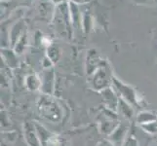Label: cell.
Returning <instances> with one entry per match:
<instances>
[{
  "mask_svg": "<svg viewBox=\"0 0 157 146\" xmlns=\"http://www.w3.org/2000/svg\"><path fill=\"white\" fill-rule=\"evenodd\" d=\"M37 110L39 114L51 123L62 121L63 111L59 101L50 95H41L37 100Z\"/></svg>",
  "mask_w": 157,
  "mask_h": 146,
  "instance_id": "6da1fadb",
  "label": "cell"
},
{
  "mask_svg": "<svg viewBox=\"0 0 157 146\" xmlns=\"http://www.w3.org/2000/svg\"><path fill=\"white\" fill-rule=\"evenodd\" d=\"M112 72L108 64L104 62V63L96 70V71L89 76V85L92 90L96 92H101L108 87L112 86Z\"/></svg>",
  "mask_w": 157,
  "mask_h": 146,
  "instance_id": "7a4b0ae2",
  "label": "cell"
},
{
  "mask_svg": "<svg viewBox=\"0 0 157 146\" xmlns=\"http://www.w3.org/2000/svg\"><path fill=\"white\" fill-rule=\"evenodd\" d=\"M112 87L116 91L117 95L121 99L125 100L129 104H131L133 107L140 106V99L136 90L130 85L123 83L122 81L117 79L116 77H113L112 80Z\"/></svg>",
  "mask_w": 157,
  "mask_h": 146,
  "instance_id": "3957f363",
  "label": "cell"
},
{
  "mask_svg": "<svg viewBox=\"0 0 157 146\" xmlns=\"http://www.w3.org/2000/svg\"><path fill=\"white\" fill-rule=\"evenodd\" d=\"M98 122H99V129L101 133L106 134L108 137L110 136L112 132L120 124V120H119L117 112L112 111L106 107L104 109V111L101 112Z\"/></svg>",
  "mask_w": 157,
  "mask_h": 146,
  "instance_id": "277c9868",
  "label": "cell"
},
{
  "mask_svg": "<svg viewBox=\"0 0 157 146\" xmlns=\"http://www.w3.org/2000/svg\"><path fill=\"white\" fill-rule=\"evenodd\" d=\"M34 125L37 133H38L41 146H59V138L55 133L48 131L44 126L38 122H34Z\"/></svg>",
  "mask_w": 157,
  "mask_h": 146,
  "instance_id": "5b68a950",
  "label": "cell"
},
{
  "mask_svg": "<svg viewBox=\"0 0 157 146\" xmlns=\"http://www.w3.org/2000/svg\"><path fill=\"white\" fill-rule=\"evenodd\" d=\"M41 89L43 95H53L55 91V73L53 68L44 69L41 74Z\"/></svg>",
  "mask_w": 157,
  "mask_h": 146,
  "instance_id": "8992f818",
  "label": "cell"
},
{
  "mask_svg": "<svg viewBox=\"0 0 157 146\" xmlns=\"http://www.w3.org/2000/svg\"><path fill=\"white\" fill-rule=\"evenodd\" d=\"M100 95L102 99V101H104L105 106L108 108V109L116 112L120 97L117 95L114 88H113L112 86L111 87H108L105 90H102L101 92H100Z\"/></svg>",
  "mask_w": 157,
  "mask_h": 146,
  "instance_id": "52a82bcc",
  "label": "cell"
},
{
  "mask_svg": "<svg viewBox=\"0 0 157 146\" xmlns=\"http://www.w3.org/2000/svg\"><path fill=\"white\" fill-rule=\"evenodd\" d=\"M24 137L28 146H41L34 122H26L24 125Z\"/></svg>",
  "mask_w": 157,
  "mask_h": 146,
  "instance_id": "ba28073f",
  "label": "cell"
},
{
  "mask_svg": "<svg viewBox=\"0 0 157 146\" xmlns=\"http://www.w3.org/2000/svg\"><path fill=\"white\" fill-rule=\"evenodd\" d=\"M102 63H104V61H101L97 51L90 50L87 54V58H86V73L88 77L91 76Z\"/></svg>",
  "mask_w": 157,
  "mask_h": 146,
  "instance_id": "9c48e42d",
  "label": "cell"
},
{
  "mask_svg": "<svg viewBox=\"0 0 157 146\" xmlns=\"http://www.w3.org/2000/svg\"><path fill=\"white\" fill-rule=\"evenodd\" d=\"M129 129H130L129 125H126V124L120 122V124L117 126V128L112 132V133L110 134V136L108 137H109L108 139H110L115 145H117V144L123 145V143L125 142L127 137L129 136L128 134Z\"/></svg>",
  "mask_w": 157,
  "mask_h": 146,
  "instance_id": "30bf717a",
  "label": "cell"
},
{
  "mask_svg": "<svg viewBox=\"0 0 157 146\" xmlns=\"http://www.w3.org/2000/svg\"><path fill=\"white\" fill-rule=\"evenodd\" d=\"M1 59L6 66L11 68L15 69L17 68L19 66V59H18V55L16 52L11 49H6L3 48L1 50Z\"/></svg>",
  "mask_w": 157,
  "mask_h": 146,
  "instance_id": "8fae6325",
  "label": "cell"
},
{
  "mask_svg": "<svg viewBox=\"0 0 157 146\" xmlns=\"http://www.w3.org/2000/svg\"><path fill=\"white\" fill-rule=\"evenodd\" d=\"M116 112L118 115H121L127 121H130L131 119L135 117V107H133L131 104H129L128 102L121 99H119Z\"/></svg>",
  "mask_w": 157,
  "mask_h": 146,
  "instance_id": "7c38bea8",
  "label": "cell"
},
{
  "mask_svg": "<svg viewBox=\"0 0 157 146\" xmlns=\"http://www.w3.org/2000/svg\"><path fill=\"white\" fill-rule=\"evenodd\" d=\"M25 32V25L23 23H17L11 28L9 32V43L12 46V48H14V46L17 44V42L23 36Z\"/></svg>",
  "mask_w": 157,
  "mask_h": 146,
  "instance_id": "4fadbf2b",
  "label": "cell"
},
{
  "mask_svg": "<svg viewBox=\"0 0 157 146\" xmlns=\"http://www.w3.org/2000/svg\"><path fill=\"white\" fill-rule=\"evenodd\" d=\"M25 85L26 89L30 92L40 91L41 89V78L35 73L26 75L25 78Z\"/></svg>",
  "mask_w": 157,
  "mask_h": 146,
  "instance_id": "5bb4252c",
  "label": "cell"
},
{
  "mask_svg": "<svg viewBox=\"0 0 157 146\" xmlns=\"http://www.w3.org/2000/svg\"><path fill=\"white\" fill-rule=\"evenodd\" d=\"M135 119H136V123L139 126H140V125H144V124L157 121V114H155L152 111L143 110L138 113Z\"/></svg>",
  "mask_w": 157,
  "mask_h": 146,
  "instance_id": "9a60e30c",
  "label": "cell"
},
{
  "mask_svg": "<svg viewBox=\"0 0 157 146\" xmlns=\"http://www.w3.org/2000/svg\"><path fill=\"white\" fill-rule=\"evenodd\" d=\"M61 55H62L61 50H59V48L57 45L52 44L50 47L47 48L46 56L49 58L54 63H56L57 62H59V58H61Z\"/></svg>",
  "mask_w": 157,
  "mask_h": 146,
  "instance_id": "2e32d148",
  "label": "cell"
},
{
  "mask_svg": "<svg viewBox=\"0 0 157 146\" xmlns=\"http://www.w3.org/2000/svg\"><path fill=\"white\" fill-rule=\"evenodd\" d=\"M26 46H28V33H26V31H25L23 34V36H21L19 39V41L17 42V44L14 46L13 50L19 56L25 52V50L26 49Z\"/></svg>",
  "mask_w": 157,
  "mask_h": 146,
  "instance_id": "e0dca14e",
  "label": "cell"
},
{
  "mask_svg": "<svg viewBox=\"0 0 157 146\" xmlns=\"http://www.w3.org/2000/svg\"><path fill=\"white\" fill-rule=\"evenodd\" d=\"M140 127L144 133H147L148 134H156L157 133V121L144 124V125H140Z\"/></svg>",
  "mask_w": 157,
  "mask_h": 146,
  "instance_id": "ac0fdd59",
  "label": "cell"
},
{
  "mask_svg": "<svg viewBox=\"0 0 157 146\" xmlns=\"http://www.w3.org/2000/svg\"><path fill=\"white\" fill-rule=\"evenodd\" d=\"M122 146H139L138 140L134 136H132V134H129Z\"/></svg>",
  "mask_w": 157,
  "mask_h": 146,
  "instance_id": "d6986e66",
  "label": "cell"
},
{
  "mask_svg": "<svg viewBox=\"0 0 157 146\" xmlns=\"http://www.w3.org/2000/svg\"><path fill=\"white\" fill-rule=\"evenodd\" d=\"M53 66H54V62L47 56H45L44 58H43V61H42L43 69H50V68H52Z\"/></svg>",
  "mask_w": 157,
  "mask_h": 146,
  "instance_id": "ffe728a7",
  "label": "cell"
},
{
  "mask_svg": "<svg viewBox=\"0 0 157 146\" xmlns=\"http://www.w3.org/2000/svg\"><path fill=\"white\" fill-rule=\"evenodd\" d=\"M97 146H116L110 139H101L98 142Z\"/></svg>",
  "mask_w": 157,
  "mask_h": 146,
  "instance_id": "44dd1931",
  "label": "cell"
},
{
  "mask_svg": "<svg viewBox=\"0 0 157 146\" xmlns=\"http://www.w3.org/2000/svg\"><path fill=\"white\" fill-rule=\"evenodd\" d=\"M90 0H70V2L75 3V4H84V3H87Z\"/></svg>",
  "mask_w": 157,
  "mask_h": 146,
  "instance_id": "7402d4cb",
  "label": "cell"
},
{
  "mask_svg": "<svg viewBox=\"0 0 157 146\" xmlns=\"http://www.w3.org/2000/svg\"><path fill=\"white\" fill-rule=\"evenodd\" d=\"M51 2H53L54 4H57V5H61L67 2V0H50Z\"/></svg>",
  "mask_w": 157,
  "mask_h": 146,
  "instance_id": "603a6c76",
  "label": "cell"
}]
</instances>
